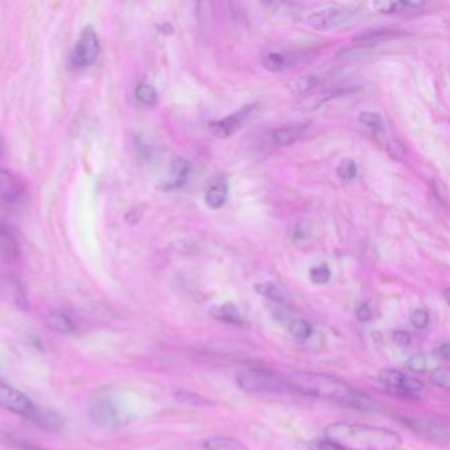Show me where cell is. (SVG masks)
Returning a JSON list of instances; mask_svg holds the SVG:
<instances>
[{
  "label": "cell",
  "mask_w": 450,
  "mask_h": 450,
  "mask_svg": "<svg viewBox=\"0 0 450 450\" xmlns=\"http://www.w3.org/2000/svg\"><path fill=\"white\" fill-rule=\"evenodd\" d=\"M325 436L346 450H397L403 442L391 429L344 422L328 425Z\"/></svg>",
  "instance_id": "cell-1"
},
{
  "label": "cell",
  "mask_w": 450,
  "mask_h": 450,
  "mask_svg": "<svg viewBox=\"0 0 450 450\" xmlns=\"http://www.w3.org/2000/svg\"><path fill=\"white\" fill-rule=\"evenodd\" d=\"M88 412L93 423L103 429H119L133 419L128 395L117 387H102L94 392Z\"/></svg>",
  "instance_id": "cell-2"
},
{
  "label": "cell",
  "mask_w": 450,
  "mask_h": 450,
  "mask_svg": "<svg viewBox=\"0 0 450 450\" xmlns=\"http://www.w3.org/2000/svg\"><path fill=\"white\" fill-rule=\"evenodd\" d=\"M285 382L296 394L329 399L342 404L344 407H350V403L358 392V390L353 388L344 381L331 375L318 372H292L285 379Z\"/></svg>",
  "instance_id": "cell-3"
},
{
  "label": "cell",
  "mask_w": 450,
  "mask_h": 450,
  "mask_svg": "<svg viewBox=\"0 0 450 450\" xmlns=\"http://www.w3.org/2000/svg\"><path fill=\"white\" fill-rule=\"evenodd\" d=\"M237 383L239 388L253 395H281L293 391L285 379H281L278 375L262 369L239 371Z\"/></svg>",
  "instance_id": "cell-4"
},
{
  "label": "cell",
  "mask_w": 450,
  "mask_h": 450,
  "mask_svg": "<svg viewBox=\"0 0 450 450\" xmlns=\"http://www.w3.org/2000/svg\"><path fill=\"white\" fill-rule=\"evenodd\" d=\"M358 14L359 11L354 7L334 4L309 15L306 23L317 31H333L351 23Z\"/></svg>",
  "instance_id": "cell-5"
},
{
  "label": "cell",
  "mask_w": 450,
  "mask_h": 450,
  "mask_svg": "<svg viewBox=\"0 0 450 450\" xmlns=\"http://www.w3.org/2000/svg\"><path fill=\"white\" fill-rule=\"evenodd\" d=\"M99 51H101L99 39L95 31L92 27L85 28L70 57L72 67L74 69L92 67L98 58Z\"/></svg>",
  "instance_id": "cell-6"
},
{
  "label": "cell",
  "mask_w": 450,
  "mask_h": 450,
  "mask_svg": "<svg viewBox=\"0 0 450 450\" xmlns=\"http://www.w3.org/2000/svg\"><path fill=\"white\" fill-rule=\"evenodd\" d=\"M379 382L383 384L388 392L399 397H415L424 388L422 381L391 369L381 371Z\"/></svg>",
  "instance_id": "cell-7"
},
{
  "label": "cell",
  "mask_w": 450,
  "mask_h": 450,
  "mask_svg": "<svg viewBox=\"0 0 450 450\" xmlns=\"http://www.w3.org/2000/svg\"><path fill=\"white\" fill-rule=\"evenodd\" d=\"M0 407L28 420L36 406L19 390L8 384L0 383Z\"/></svg>",
  "instance_id": "cell-8"
},
{
  "label": "cell",
  "mask_w": 450,
  "mask_h": 450,
  "mask_svg": "<svg viewBox=\"0 0 450 450\" xmlns=\"http://www.w3.org/2000/svg\"><path fill=\"white\" fill-rule=\"evenodd\" d=\"M253 108H255V105H249V106H244L242 110H239L238 112L227 117L225 119L212 122L209 124L210 133L218 139H227V138L233 136L243 127L246 120L251 117Z\"/></svg>",
  "instance_id": "cell-9"
},
{
  "label": "cell",
  "mask_w": 450,
  "mask_h": 450,
  "mask_svg": "<svg viewBox=\"0 0 450 450\" xmlns=\"http://www.w3.org/2000/svg\"><path fill=\"white\" fill-rule=\"evenodd\" d=\"M24 193L22 180L6 168H0V202L14 203Z\"/></svg>",
  "instance_id": "cell-10"
},
{
  "label": "cell",
  "mask_w": 450,
  "mask_h": 450,
  "mask_svg": "<svg viewBox=\"0 0 450 450\" xmlns=\"http://www.w3.org/2000/svg\"><path fill=\"white\" fill-rule=\"evenodd\" d=\"M22 256V247L14 230L0 219V259L16 262Z\"/></svg>",
  "instance_id": "cell-11"
},
{
  "label": "cell",
  "mask_w": 450,
  "mask_h": 450,
  "mask_svg": "<svg viewBox=\"0 0 450 450\" xmlns=\"http://www.w3.org/2000/svg\"><path fill=\"white\" fill-rule=\"evenodd\" d=\"M28 422L39 426L45 432H57L64 425L62 417L57 412L49 408H42L39 406L35 407L32 415L28 417Z\"/></svg>",
  "instance_id": "cell-12"
},
{
  "label": "cell",
  "mask_w": 450,
  "mask_h": 450,
  "mask_svg": "<svg viewBox=\"0 0 450 450\" xmlns=\"http://www.w3.org/2000/svg\"><path fill=\"white\" fill-rule=\"evenodd\" d=\"M0 292L11 303L20 309H27V296L20 281L14 276H4L0 278Z\"/></svg>",
  "instance_id": "cell-13"
},
{
  "label": "cell",
  "mask_w": 450,
  "mask_h": 450,
  "mask_svg": "<svg viewBox=\"0 0 450 450\" xmlns=\"http://www.w3.org/2000/svg\"><path fill=\"white\" fill-rule=\"evenodd\" d=\"M210 315L212 318L222 321L225 324H230V325H237V326H242L244 325V319L243 316L239 310L238 306L234 303H225L222 305H217L212 308Z\"/></svg>",
  "instance_id": "cell-14"
},
{
  "label": "cell",
  "mask_w": 450,
  "mask_h": 450,
  "mask_svg": "<svg viewBox=\"0 0 450 450\" xmlns=\"http://www.w3.org/2000/svg\"><path fill=\"white\" fill-rule=\"evenodd\" d=\"M192 172V167L188 160L180 156L173 158L171 161V178L167 183V189H177L183 185L188 178V176Z\"/></svg>",
  "instance_id": "cell-15"
},
{
  "label": "cell",
  "mask_w": 450,
  "mask_h": 450,
  "mask_svg": "<svg viewBox=\"0 0 450 450\" xmlns=\"http://www.w3.org/2000/svg\"><path fill=\"white\" fill-rule=\"evenodd\" d=\"M294 62H296L294 54L287 53V52L271 51L263 56V67L274 73L283 72L288 67H293Z\"/></svg>",
  "instance_id": "cell-16"
},
{
  "label": "cell",
  "mask_w": 450,
  "mask_h": 450,
  "mask_svg": "<svg viewBox=\"0 0 450 450\" xmlns=\"http://www.w3.org/2000/svg\"><path fill=\"white\" fill-rule=\"evenodd\" d=\"M306 128L308 124H294L284 128H278L272 133V142L278 147L291 146L296 140L300 139V136L304 133Z\"/></svg>",
  "instance_id": "cell-17"
},
{
  "label": "cell",
  "mask_w": 450,
  "mask_h": 450,
  "mask_svg": "<svg viewBox=\"0 0 450 450\" xmlns=\"http://www.w3.org/2000/svg\"><path fill=\"white\" fill-rule=\"evenodd\" d=\"M227 192H228V185L225 178H217L212 183L208 193H206V203L212 209H221L227 199Z\"/></svg>",
  "instance_id": "cell-18"
},
{
  "label": "cell",
  "mask_w": 450,
  "mask_h": 450,
  "mask_svg": "<svg viewBox=\"0 0 450 450\" xmlns=\"http://www.w3.org/2000/svg\"><path fill=\"white\" fill-rule=\"evenodd\" d=\"M424 3L419 1H374L372 7L378 10L382 14H397V12H406V11H413L420 7H423Z\"/></svg>",
  "instance_id": "cell-19"
},
{
  "label": "cell",
  "mask_w": 450,
  "mask_h": 450,
  "mask_svg": "<svg viewBox=\"0 0 450 450\" xmlns=\"http://www.w3.org/2000/svg\"><path fill=\"white\" fill-rule=\"evenodd\" d=\"M47 325L54 331H58L61 334H70L77 331V325L72 318L67 316L64 312H52L47 317Z\"/></svg>",
  "instance_id": "cell-20"
},
{
  "label": "cell",
  "mask_w": 450,
  "mask_h": 450,
  "mask_svg": "<svg viewBox=\"0 0 450 450\" xmlns=\"http://www.w3.org/2000/svg\"><path fill=\"white\" fill-rule=\"evenodd\" d=\"M205 450H249L247 447L233 437H210L202 441Z\"/></svg>",
  "instance_id": "cell-21"
},
{
  "label": "cell",
  "mask_w": 450,
  "mask_h": 450,
  "mask_svg": "<svg viewBox=\"0 0 450 450\" xmlns=\"http://www.w3.org/2000/svg\"><path fill=\"white\" fill-rule=\"evenodd\" d=\"M400 33L392 29L385 28H376V29H367L360 32L357 36H354L353 40L357 42H381V41L391 40L395 39Z\"/></svg>",
  "instance_id": "cell-22"
},
{
  "label": "cell",
  "mask_w": 450,
  "mask_h": 450,
  "mask_svg": "<svg viewBox=\"0 0 450 450\" xmlns=\"http://www.w3.org/2000/svg\"><path fill=\"white\" fill-rule=\"evenodd\" d=\"M318 83L316 76H304L297 80L292 81L288 85V90L292 95H304L310 92Z\"/></svg>",
  "instance_id": "cell-23"
},
{
  "label": "cell",
  "mask_w": 450,
  "mask_h": 450,
  "mask_svg": "<svg viewBox=\"0 0 450 450\" xmlns=\"http://www.w3.org/2000/svg\"><path fill=\"white\" fill-rule=\"evenodd\" d=\"M358 119L362 126L367 127L372 133H379L384 130V120L381 114L372 112V111H363L359 114Z\"/></svg>",
  "instance_id": "cell-24"
},
{
  "label": "cell",
  "mask_w": 450,
  "mask_h": 450,
  "mask_svg": "<svg viewBox=\"0 0 450 450\" xmlns=\"http://www.w3.org/2000/svg\"><path fill=\"white\" fill-rule=\"evenodd\" d=\"M288 331L294 338L301 340V341L309 338L312 335V333H313L310 324L306 319H303V318L292 319L290 325H288Z\"/></svg>",
  "instance_id": "cell-25"
},
{
  "label": "cell",
  "mask_w": 450,
  "mask_h": 450,
  "mask_svg": "<svg viewBox=\"0 0 450 450\" xmlns=\"http://www.w3.org/2000/svg\"><path fill=\"white\" fill-rule=\"evenodd\" d=\"M255 291L260 293L262 296L267 297L268 300H272V301L278 303V304L285 303V299H284L283 292L280 291L274 283H259V284H255Z\"/></svg>",
  "instance_id": "cell-26"
},
{
  "label": "cell",
  "mask_w": 450,
  "mask_h": 450,
  "mask_svg": "<svg viewBox=\"0 0 450 450\" xmlns=\"http://www.w3.org/2000/svg\"><path fill=\"white\" fill-rule=\"evenodd\" d=\"M135 95H136V99L143 103V105H153L158 99V92L156 89L149 85V83H140L136 90H135Z\"/></svg>",
  "instance_id": "cell-27"
},
{
  "label": "cell",
  "mask_w": 450,
  "mask_h": 450,
  "mask_svg": "<svg viewBox=\"0 0 450 450\" xmlns=\"http://www.w3.org/2000/svg\"><path fill=\"white\" fill-rule=\"evenodd\" d=\"M357 164L356 161L350 158L341 160V162L337 167V176L342 180V181H351L357 177Z\"/></svg>",
  "instance_id": "cell-28"
},
{
  "label": "cell",
  "mask_w": 450,
  "mask_h": 450,
  "mask_svg": "<svg viewBox=\"0 0 450 450\" xmlns=\"http://www.w3.org/2000/svg\"><path fill=\"white\" fill-rule=\"evenodd\" d=\"M174 397L181 404L190 406V407H202V406L209 404V400H206L205 397L197 395V394L188 392V391H178L174 394Z\"/></svg>",
  "instance_id": "cell-29"
},
{
  "label": "cell",
  "mask_w": 450,
  "mask_h": 450,
  "mask_svg": "<svg viewBox=\"0 0 450 450\" xmlns=\"http://www.w3.org/2000/svg\"><path fill=\"white\" fill-rule=\"evenodd\" d=\"M309 278L315 284H326L331 278V268L326 265H319L313 267L309 272Z\"/></svg>",
  "instance_id": "cell-30"
},
{
  "label": "cell",
  "mask_w": 450,
  "mask_h": 450,
  "mask_svg": "<svg viewBox=\"0 0 450 450\" xmlns=\"http://www.w3.org/2000/svg\"><path fill=\"white\" fill-rule=\"evenodd\" d=\"M356 92V89H350L347 86L344 88H335L334 90H329V92H325V93L318 95L317 102H316V107H319L326 102H329L331 99H335L338 97H342V95H346V94L353 93Z\"/></svg>",
  "instance_id": "cell-31"
},
{
  "label": "cell",
  "mask_w": 450,
  "mask_h": 450,
  "mask_svg": "<svg viewBox=\"0 0 450 450\" xmlns=\"http://www.w3.org/2000/svg\"><path fill=\"white\" fill-rule=\"evenodd\" d=\"M449 370L447 367H438L431 374V381L444 390H449Z\"/></svg>",
  "instance_id": "cell-32"
},
{
  "label": "cell",
  "mask_w": 450,
  "mask_h": 450,
  "mask_svg": "<svg viewBox=\"0 0 450 450\" xmlns=\"http://www.w3.org/2000/svg\"><path fill=\"white\" fill-rule=\"evenodd\" d=\"M410 322L412 325L419 329V331H424L428 328L429 325V315L426 310L424 309H416L412 312L410 315Z\"/></svg>",
  "instance_id": "cell-33"
},
{
  "label": "cell",
  "mask_w": 450,
  "mask_h": 450,
  "mask_svg": "<svg viewBox=\"0 0 450 450\" xmlns=\"http://www.w3.org/2000/svg\"><path fill=\"white\" fill-rule=\"evenodd\" d=\"M426 357L422 353L412 356L408 360V369L415 374H423L426 371Z\"/></svg>",
  "instance_id": "cell-34"
},
{
  "label": "cell",
  "mask_w": 450,
  "mask_h": 450,
  "mask_svg": "<svg viewBox=\"0 0 450 450\" xmlns=\"http://www.w3.org/2000/svg\"><path fill=\"white\" fill-rule=\"evenodd\" d=\"M7 440L11 444V447H14L16 450H44L39 448V447H36V445H33V444H31V442H27V441L20 440V438H16L14 436H8Z\"/></svg>",
  "instance_id": "cell-35"
},
{
  "label": "cell",
  "mask_w": 450,
  "mask_h": 450,
  "mask_svg": "<svg viewBox=\"0 0 450 450\" xmlns=\"http://www.w3.org/2000/svg\"><path fill=\"white\" fill-rule=\"evenodd\" d=\"M432 188H433V192L436 194L437 199H440L441 202H444L447 205L448 202V192H447V186L444 185L441 181L438 180H433L432 181Z\"/></svg>",
  "instance_id": "cell-36"
},
{
  "label": "cell",
  "mask_w": 450,
  "mask_h": 450,
  "mask_svg": "<svg viewBox=\"0 0 450 450\" xmlns=\"http://www.w3.org/2000/svg\"><path fill=\"white\" fill-rule=\"evenodd\" d=\"M388 152L395 159H401L406 155V147L403 146L399 140H391L388 144Z\"/></svg>",
  "instance_id": "cell-37"
},
{
  "label": "cell",
  "mask_w": 450,
  "mask_h": 450,
  "mask_svg": "<svg viewBox=\"0 0 450 450\" xmlns=\"http://www.w3.org/2000/svg\"><path fill=\"white\" fill-rule=\"evenodd\" d=\"M357 315L358 321L360 322H367L370 319L371 316H372V310H371L370 305L367 303H362L357 308Z\"/></svg>",
  "instance_id": "cell-38"
},
{
  "label": "cell",
  "mask_w": 450,
  "mask_h": 450,
  "mask_svg": "<svg viewBox=\"0 0 450 450\" xmlns=\"http://www.w3.org/2000/svg\"><path fill=\"white\" fill-rule=\"evenodd\" d=\"M317 449L318 450H346L344 448H342L341 445H338L337 442L331 441V440H319L317 442Z\"/></svg>",
  "instance_id": "cell-39"
},
{
  "label": "cell",
  "mask_w": 450,
  "mask_h": 450,
  "mask_svg": "<svg viewBox=\"0 0 450 450\" xmlns=\"http://www.w3.org/2000/svg\"><path fill=\"white\" fill-rule=\"evenodd\" d=\"M394 341L400 346H407L410 342V334L407 331H397L394 333Z\"/></svg>",
  "instance_id": "cell-40"
},
{
  "label": "cell",
  "mask_w": 450,
  "mask_h": 450,
  "mask_svg": "<svg viewBox=\"0 0 450 450\" xmlns=\"http://www.w3.org/2000/svg\"><path fill=\"white\" fill-rule=\"evenodd\" d=\"M437 357L442 358L444 360H449L450 357V349L449 344H442L436 351H435Z\"/></svg>",
  "instance_id": "cell-41"
},
{
  "label": "cell",
  "mask_w": 450,
  "mask_h": 450,
  "mask_svg": "<svg viewBox=\"0 0 450 450\" xmlns=\"http://www.w3.org/2000/svg\"><path fill=\"white\" fill-rule=\"evenodd\" d=\"M1 149H3V138H1V133H0V153H1Z\"/></svg>",
  "instance_id": "cell-42"
}]
</instances>
